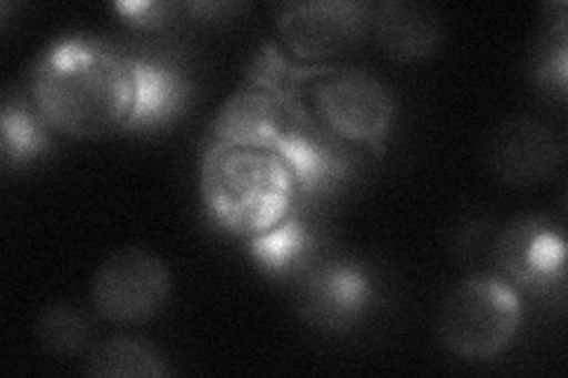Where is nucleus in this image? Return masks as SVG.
Listing matches in <instances>:
<instances>
[{"label":"nucleus","mask_w":568,"mask_h":378,"mask_svg":"<svg viewBox=\"0 0 568 378\" xmlns=\"http://www.w3.org/2000/svg\"><path fill=\"white\" fill-rule=\"evenodd\" d=\"M29 98L48 129L64 137L100 140L140 129L142 58L100 39L69 35L36 60Z\"/></svg>","instance_id":"nucleus-1"},{"label":"nucleus","mask_w":568,"mask_h":378,"mask_svg":"<svg viewBox=\"0 0 568 378\" xmlns=\"http://www.w3.org/2000/svg\"><path fill=\"white\" fill-rule=\"evenodd\" d=\"M315 123L334 140L382 152L394 129L396 102L375 74L358 67H323L311 74Z\"/></svg>","instance_id":"nucleus-4"},{"label":"nucleus","mask_w":568,"mask_h":378,"mask_svg":"<svg viewBox=\"0 0 568 378\" xmlns=\"http://www.w3.org/2000/svg\"><path fill=\"white\" fill-rule=\"evenodd\" d=\"M248 242H252L254 258L275 275L292 273V269L304 267L311 260L308 254L313 239L306 225L296 221L294 215Z\"/></svg>","instance_id":"nucleus-15"},{"label":"nucleus","mask_w":568,"mask_h":378,"mask_svg":"<svg viewBox=\"0 0 568 378\" xmlns=\"http://www.w3.org/2000/svg\"><path fill=\"white\" fill-rule=\"evenodd\" d=\"M91 317L71 303H50L36 317V340L50 355H79L91 346Z\"/></svg>","instance_id":"nucleus-13"},{"label":"nucleus","mask_w":568,"mask_h":378,"mask_svg":"<svg viewBox=\"0 0 568 378\" xmlns=\"http://www.w3.org/2000/svg\"><path fill=\"white\" fill-rule=\"evenodd\" d=\"M566 69H568V48H566V12L559 14L555 27L542 39L536 52V81L549 95L559 100L566 98Z\"/></svg>","instance_id":"nucleus-16"},{"label":"nucleus","mask_w":568,"mask_h":378,"mask_svg":"<svg viewBox=\"0 0 568 378\" xmlns=\"http://www.w3.org/2000/svg\"><path fill=\"white\" fill-rule=\"evenodd\" d=\"M304 119H308V112L301 110L296 98L248 79L223 102L211 123V133L213 140L225 145L277 150Z\"/></svg>","instance_id":"nucleus-9"},{"label":"nucleus","mask_w":568,"mask_h":378,"mask_svg":"<svg viewBox=\"0 0 568 378\" xmlns=\"http://www.w3.org/2000/svg\"><path fill=\"white\" fill-rule=\"evenodd\" d=\"M0 131H3L0 152H3L6 166L24 164L48 147L50 129L31 102L8 98L3 104V116H0Z\"/></svg>","instance_id":"nucleus-14"},{"label":"nucleus","mask_w":568,"mask_h":378,"mask_svg":"<svg viewBox=\"0 0 568 378\" xmlns=\"http://www.w3.org/2000/svg\"><path fill=\"white\" fill-rule=\"evenodd\" d=\"M369 35L394 62L429 60L443 41L440 12L422 0H384L372 6Z\"/></svg>","instance_id":"nucleus-11"},{"label":"nucleus","mask_w":568,"mask_h":378,"mask_svg":"<svg viewBox=\"0 0 568 378\" xmlns=\"http://www.w3.org/2000/svg\"><path fill=\"white\" fill-rule=\"evenodd\" d=\"M557 133L536 116H511L497 125L488 145V166L509 187H536L561 166Z\"/></svg>","instance_id":"nucleus-10"},{"label":"nucleus","mask_w":568,"mask_h":378,"mask_svg":"<svg viewBox=\"0 0 568 378\" xmlns=\"http://www.w3.org/2000/svg\"><path fill=\"white\" fill-rule=\"evenodd\" d=\"M301 192L292 166L275 150L213 142L202 161V200L211 218L254 239L294 215Z\"/></svg>","instance_id":"nucleus-2"},{"label":"nucleus","mask_w":568,"mask_h":378,"mask_svg":"<svg viewBox=\"0 0 568 378\" xmlns=\"http://www.w3.org/2000/svg\"><path fill=\"white\" fill-rule=\"evenodd\" d=\"M284 52L304 64L334 62L369 39L372 6L361 0H311L273 8Z\"/></svg>","instance_id":"nucleus-5"},{"label":"nucleus","mask_w":568,"mask_h":378,"mask_svg":"<svg viewBox=\"0 0 568 378\" xmlns=\"http://www.w3.org/2000/svg\"><path fill=\"white\" fill-rule=\"evenodd\" d=\"M83 371L95 378H159L169 374V365L148 340L114 336L88 353Z\"/></svg>","instance_id":"nucleus-12"},{"label":"nucleus","mask_w":568,"mask_h":378,"mask_svg":"<svg viewBox=\"0 0 568 378\" xmlns=\"http://www.w3.org/2000/svg\"><path fill=\"white\" fill-rule=\"evenodd\" d=\"M524 321L519 289L503 275L462 279L438 313L443 348L469 362L500 357L517 338Z\"/></svg>","instance_id":"nucleus-3"},{"label":"nucleus","mask_w":568,"mask_h":378,"mask_svg":"<svg viewBox=\"0 0 568 378\" xmlns=\"http://www.w3.org/2000/svg\"><path fill=\"white\" fill-rule=\"evenodd\" d=\"M493 260L500 275L521 292L552 298L564 289V232L542 215H521L507 223L495 239Z\"/></svg>","instance_id":"nucleus-7"},{"label":"nucleus","mask_w":568,"mask_h":378,"mask_svg":"<svg viewBox=\"0 0 568 378\" xmlns=\"http://www.w3.org/2000/svg\"><path fill=\"white\" fill-rule=\"evenodd\" d=\"M372 300V284L363 267L344 260L306 263L296 269L292 303L311 329L344 334L358 324Z\"/></svg>","instance_id":"nucleus-8"},{"label":"nucleus","mask_w":568,"mask_h":378,"mask_svg":"<svg viewBox=\"0 0 568 378\" xmlns=\"http://www.w3.org/2000/svg\"><path fill=\"white\" fill-rule=\"evenodd\" d=\"M171 296V273L152 251L123 246L112 251L93 275L95 313L121 327H138L164 310Z\"/></svg>","instance_id":"nucleus-6"}]
</instances>
